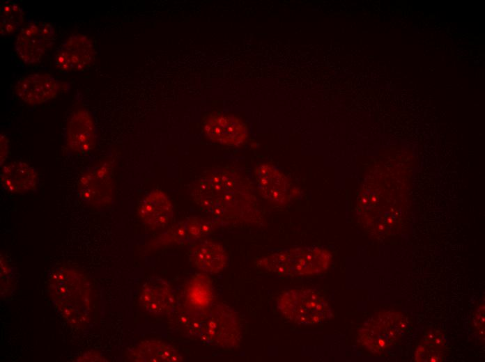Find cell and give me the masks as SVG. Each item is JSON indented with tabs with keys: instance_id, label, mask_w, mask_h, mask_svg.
Wrapping results in <instances>:
<instances>
[{
	"instance_id": "obj_1",
	"label": "cell",
	"mask_w": 485,
	"mask_h": 362,
	"mask_svg": "<svg viewBox=\"0 0 485 362\" xmlns=\"http://www.w3.org/2000/svg\"><path fill=\"white\" fill-rule=\"evenodd\" d=\"M252 187L237 173L226 169L206 172L192 187L191 196L196 204L215 219L230 216L253 203Z\"/></svg>"
},
{
	"instance_id": "obj_2",
	"label": "cell",
	"mask_w": 485,
	"mask_h": 362,
	"mask_svg": "<svg viewBox=\"0 0 485 362\" xmlns=\"http://www.w3.org/2000/svg\"><path fill=\"white\" fill-rule=\"evenodd\" d=\"M47 285L56 310L70 324L81 327L88 323L91 297L84 274L75 268L60 267L49 276Z\"/></svg>"
},
{
	"instance_id": "obj_3",
	"label": "cell",
	"mask_w": 485,
	"mask_h": 362,
	"mask_svg": "<svg viewBox=\"0 0 485 362\" xmlns=\"http://www.w3.org/2000/svg\"><path fill=\"white\" fill-rule=\"evenodd\" d=\"M332 258L331 253L321 247H300L267 255L261 258L256 265L282 276H309L325 272Z\"/></svg>"
},
{
	"instance_id": "obj_4",
	"label": "cell",
	"mask_w": 485,
	"mask_h": 362,
	"mask_svg": "<svg viewBox=\"0 0 485 362\" xmlns=\"http://www.w3.org/2000/svg\"><path fill=\"white\" fill-rule=\"evenodd\" d=\"M277 306L285 318L298 324H316L332 316L328 302L309 289H291L282 292L277 298Z\"/></svg>"
},
{
	"instance_id": "obj_5",
	"label": "cell",
	"mask_w": 485,
	"mask_h": 362,
	"mask_svg": "<svg viewBox=\"0 0 485 362\" xmlns=\"http://www.w3.org/2000/svg\"><path fill=\"white\" fill-rule=\"evenodd\" d=\"M55 40V29L48 22L31 21L18 33L15 49L20 59L27 65L38 62Z\"/></svg>"
},
{
	"instance_id": "obj_6",
	"label": "cell",
	"mask_w": 485,
	"mask_h": 362,
	"mask_svg": "<svg viewBox=\"0 0 485 362\" xmlns=\"http://www.w3.org/2000/svg\"><path fill=\"white\" fill-rule=\"evenodd\" d=\"M254 178L259 194L274 205L284 206L300 193L291 180L270 164H258L254 169Z\"/></svg>"
},
{
	"instance_id": "obj_7",
	"label": "cell",
	"mask_w": 485,
	"mask_h": 362,
	"mask_svg": "<svg viewBox=\"0 0 485 362\" xmlns=\"http://www.w3.org/2000/svg\"><path fill=\"white\" fill-rule=\"evenodd\" d=\"M95 54L91 39L82 34L72 35L56 49L55 66L63 72L80 71L92 63Z\"/></svg>"
},
{
	"instance_id": "obj_8",
	"label": "cell",
	"mask_w": 485,
	"mask_h": 362,
	"mask_svg": "<svg viewBox=\"0 0 485 362\" xmlns=\"http://www.w3.org/2000/svg\"><path fill=\"white\" fill-rule=\"evenodd\" d=\"M203 130L211 141L227 145H238L247 137L246 125L233 115H210L205 120Z\"/></svg>"
},
{
	"instance_id": "obj_9",
	"label": "cell",
	"mask_w": 485,
	"mask_h": 362,
	"mask_svg": "<svg viewBox=\"0 0 485 362\" xmlns=\"http://www.w3.org/2000/svg\"><path fill=\"white\" fill-rule=\"evenodd\" d=\"M59 91L57 80L48 74H32L21 78L15 86L17 96L29 104H40L55 97Z\"/></svg>"
},
{
	"instance_id": "obj_10",
	"label": "cell",
	"mask_w": 485,
	"mask_h": 362,
	"mask_svg": "<svg viewBox=\"0 0 485 362\" xmlns=\"http://www.w3.org/2000/svg\"><path fill=\"white\" fill-rule=\"evenodd\" d=\"M139 300L146 311L155 315L169 314L176 306L175 297L170 285L158 276L152 277L145 283Z\"/></svg>"
},
{
	"instance_id": "obj_11",
	"label": "cell",
	"mask_w": 485,
	"mask_h": 362,
	"mask_svg": "<svg viewBox=\"0 0 485 362\" xmlns=\"http://www.w3.org/2000/svg\"><path fill=\"white\" fill-rule=\"evenodd\" d=\"M66 143L77 153H86L95 145V126L91 114L84 109L75 111L66 129Z\"/></svg>"
},
{
	"instance_id": "obj_12",
	"label": "cell",
	"mask_w": 485,
	"mask_h": 362,
	"mask_svg": "<svg viewBox=\"0 0 485 362\" xmlns=\"http://www.w3.org/2000/svg\"><path fill=\"white\" fill-rule=\"evenodd\" d=\"M139 214L143 221L151 228L164 227L174 216L172 202L164 191L153 189L142 199Z\"/></svg>"
},
{
	"instance_id": "obj_13",
	"label": "cell",
	"mask_w": 485,
	"mask_h": 362,
	"mask_svg": "<svg viewBox=\"0 0 485 362\" xmlns=\"http://www.w3.org/2000/svg\"><path fill=\"white\" fill-rule=\"evenodd\" d=\"M111 170L98 166L86 173L79 180V191L83 200L93 205H104L111 198Z\"/></svg>"
},
{
	"instance_id": "obj_14",
	"label": "cell",
	"mask_w": 485,
	"mask_h": 362,
	"mask_svg": "<svg viewBox=\"0 0 485 362\" xmlns=\"http://www.w3.org/2000/svg\"><path fill=\"white\" fill-rule=\"evenodd\" d=\"M3 187L8 191L23 194L36 189L38 176L28 164L16 161L4 166L1 172Z\"/></svg>"
},
{
	"instance_id": "obj_15",
	"label": "cell",
	"mask_w": 485,
	"mask_h": 362,
	"mask_svg": "<svg viewBox=\"0 0 485 362\" xmlns=\"http://www.w3.org/2000/svg\"><path fill=\"white\" fill-rule=\"evenodd\" d=\"M212 230L208 220L201 217L187 218L162 234L158 242L163 244H186L206 236Z\"/></svg>"
},
{
	"instance_id": "obj_16",
	"label": "cell",
	"mask_w": 485,
	"mask_h": 362,
	"mask_svg": "<svg viewBox=\"0 0 485 362\" xmlns=\"http://www.w3.org/2000/svg\"><path fill=\"white\" fill-rule=\"evenodd\" d=\"M399 324L385 326V319L380 315L376 318L368 320L359 333L360 343L371 352L383 351L392 343L395 334H398Z\"/></svg>"
},
{
	"instance_id": "obj_17",
	"label": "cell",
	"mask_w": 485,
	"mask_h": 362,
	"mask_svg": "<svg viewBox=\"0 0 485 362\" xmlns=\"http://www.w3.org/2000/svg\"><path fill=\"white\" fill-rule=\"evenodd\" d=\"M191 259L199 269L210 274L221 272L228 263V255L223 246L213 242H203L196 247Z\"/></svg>"
},
{
	"instance_id": "obj_18",
	"label": "cell",
	"mask_w": 485,
	"mask_h": 362,
	"mask_svg": "<svg viewBox=\"0 0 485 362\" xmlns=\"http://www.w3.org/2000/svg\"><path fill=\"white\" fill-rule=\"evenodd\" d=\"M129 358L134 361L171 362L181 361L180 353L171 345L157 340H147L134 347Z\"/></svg>"
},
{
	"instance_id": "obj_19",
	"label": "cell",
	"mask_w": 485,
	"mask_h": 362,
	"mask_svg": "<svg viewBox=\"0 0 485 362\" xmlns=\"http://www.w3.org/2000/svg\"><path fill=\"white\" fill-rule=\"evenodd\" d=\"M188 304L195 309H204L211 303L213 290L209 279L203 275L193 277L187 290Z\"/></svg>"
},
{
	"instance_id": "obj_20",
	"label": "cell",
	"mask_w": 485,
	"mask_h": 362,
	"mask_svg": "<svg viewBox=\"0 0 485 362\" xmlns=\"http://www.w3.org/2000/svg\"><path fill=\"white\" fill-rule=\"evenodd\" d=\"M24 17L23 10L17 3L3 1L0 9L1 34L7 36L16 32L22 25Z\"/></svg>"
},
{
	"instance_id": "obj_21",
	"label": "cell",
	"mask_w": 485,
	"mask_h": 362,
	"mask_svg": "<svg viewBox=\"0 0 485 362\" xmlns=\"http://www.w3.org/2000/svg\"><path fill=\"white\" fill-rule=\"evenodd\" d=\"M8 151V141L5 136H1V164L5 160Z\"/></svg>"
}]
</instances>
